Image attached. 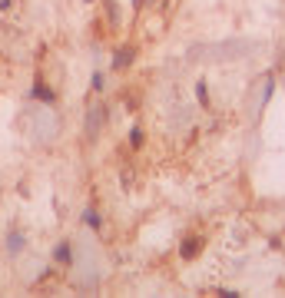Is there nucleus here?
<instances>
[{
    "label": "nucleus",
    "instance_id": "nucleus-3",
    "mask_svg": "<svg viewBox=\"0 0 285 298\" xmlns=\"http://www.w3.org/2000/svg\"><path fill=\"white\" fill-rule=\"evenodd\" d=\"M53 259H57L60 265H70V262H73V245L70 242H60L57 248H53Z\"/></svg>",
    "mask_w": 285,
    "mask_h": 298
},
{
    "label": "nucleus",
    "instance_id": "nucleus-1",
    "mask_svg": "<svg viewBox=\"0 0 285 298\" xmlns=\"http://www.w3.org/2000/svg\"><path fill=\"white\" fill-rule=\"evenodd\" d=\"M103 116H106V113H103V106H93V110H90V116H86V136H90V139H93L96 133H100Z\"/></svg>",
    "mask_w": 285,
    "mask_h": 298
},
{
    "label": "nucleus",
    "instance_id": "nucleus-8",
    "mask_svg": "<svg viewBox=\"0 0 285 298\" xmlns=\"http://www.w3.org/2000/svg\"><path fill=\"white\" fill-rule=\"evenodd\" d=\"M129 143H133V146H143V133H140V126L129 133Z\"/></svg>",
    "mask_w": 285,
    "mask_h": 298
},
{
    "label": "nucleus",
    "instance_id": "nucleus-2",
    "mask_svg": "<svg viewBox=\"0 0 285 298\" xmlns=\"http://www.w3.org/2000/svg\"><path fill=\"white\" fill-rule=\"evenodd\" d=\"M133 53H136L133 47H123V50H116V56H113V70L129 67V63H133Z\"/></svg>",
    "mask_w": 285,
    "mask_h": 298
},
{
    "label": "nucleus",
    "instance_id": "nucleus-4",
    "mask_svg": "<svg viewBox=\"0 0 285 298\" xmlns=\"http://www.w3.org/2000/svg\"><path fill=\"white\" fill-rule=\"evenodd\" d=\"M33 99H43V103H53V99H57V93H53V90L47 87L43 80H37V83H33Z\"/></svg>",
    "mask_w": 285,
    "mask_h": 298
},
{
    "label": "nucleus",
    "instance_id": "nucleus-7",
    "mask_svg": "<svg viewBox=\"0 0 285 298\" xmlns=\"http://www.w3.org/2000/svg\"><path fill=\"white\" fill-rule=\"evenodd\" d=\"M100 222H103V219H100V212H96V209H86V225L100 229Z\"/></svg>",
    "mask_w": 285,
    "mask_h": 298
},
{
    "label": "nucleus",
    "instance_id": "nucleus-10",
    "mask_svg": "<svg viewBox=\"0 0 285 298\" xmlns=\"http://www.w3.org/2000/svg\"><path fill=\"white\" fill-rule=\"evenodd\" d=\"M86 4H93V0H86Z\"/></svg>",
    "mask_w": 285,
    "mask_h": 298
},
{
    "label": "nucleus",
    "instance_id": "nucleus-9",
    "mask_svg": "<svg viewBox=\"0 0 285 298\" xmlns=\"http://www.w3.org/2000/svg\"><path fill=\"white\" fill-rule=\"evenodd\" d=\"M93 90H103V73H93Z\"/></svg>",
    "mask_w": 285,
    "mask_h": 298
},
{
    "label": "nucleus",
    "instance_id": "nucleus-6",
    "mask_svg": "<svg viewBox=\"0 0 285 298\" xmlns=\"http://www.w3.org/2000/svg\"><path fill=\"white\" fill-rule=\"evenodd\" d=\"M7 248H10V252H20V248H24V236H20V232H10V236H7Z\"/></svg>",
    "mask_w": 285,
    "mask_h": 298
},
{
    "label": "nucleus",
    "instance_id": "nucleus-5",
    "mask_svg": "<svg viewBox=\"0 0 285 298\" xmlns=\"http://www.w3.org/2000/svg\"><path fill=\"white\" fill-rule=\"evenodd\" d=\"M199 248H203V242H199L196 236H192V239H186V245H183V259H196V255H199Z\"/></svg>",
    "mask_w": 285,
    "mask_h": 298
}]
</instances>
